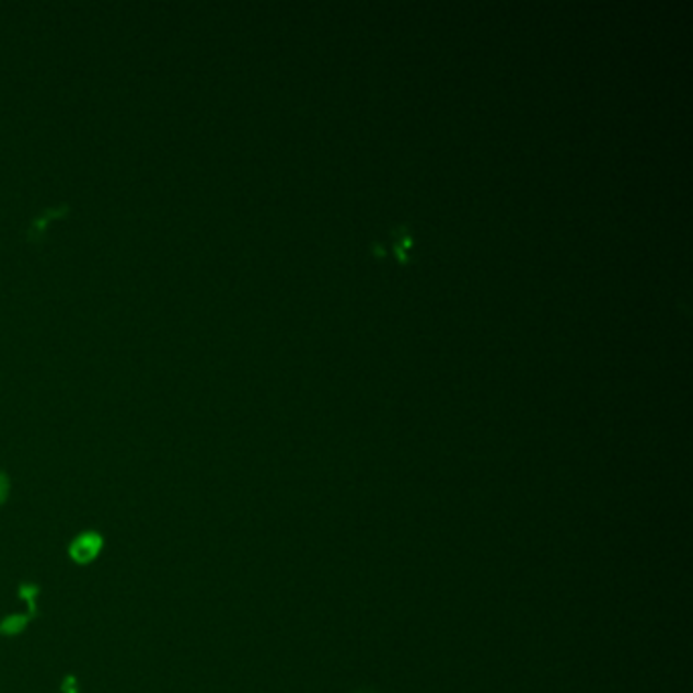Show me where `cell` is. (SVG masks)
Listing matches in <instances>:
<instances>
[{
    "mask_svg": "<svg viewBox=\"0 0 693 693\" xmlns=\"http://www.w3.org/2000/svg\"><path fill=\"white\" fill-rule=\"evenodd\" d=\"M2 495H4V490H2V484H0V498H2Z\"/></svg>",
    "mask_w": 693,
    "mask_h": 693,
    "instance_id": "1",
    "label": "cell"
}]
</instances>
